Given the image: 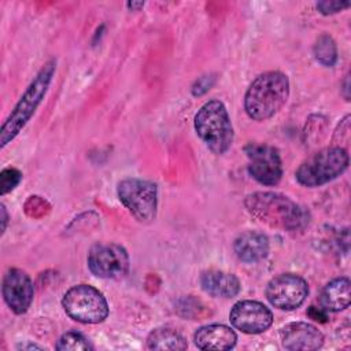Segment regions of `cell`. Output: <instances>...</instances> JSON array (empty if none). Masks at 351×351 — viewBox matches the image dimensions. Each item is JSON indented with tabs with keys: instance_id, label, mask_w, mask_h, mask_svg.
<instances>
[{
	"instance_id": "cell-11",
	"label": "cell",
	"mask_w": 351,
	"mask_h": 351,
	"mask_svg": "<svg viewBox=\"0 0 351 351\" xmlns=\"http://www.w3.org/2000/svg\"><path fill=\"white\" fill-rule=\"evenodd\" d=\"M230 324L243 333L256 335L267 330L273 324V313L256 300H240L229 313Z\"/></svg>"
},
{
	"instance_id": "cell-2",
	"label": "cell",
	"mask_w": 351,
	"mask_h": 351,
	"mask_svg": "<svg viewBox=\"0 0 351 351\" xmlns=\"http://www.w3.org/2000/svg\"><path fill=\"white\" fill-rule=\"evenodd\" d=\"M289 97V80L281 71L258 75L244 96V110L254 121H266L277 114Z\"/></svg>"
},
{
	"instance_id": "cell-28",
	"label": "cell",
	"mask_w": 351,
	"mask_h": 351,
	"mask_svg": "<svg viewBox=\"0 0 351 351\" xmlns=\"http://www.w3.org/2000/svg\"><path fill=\"white\" fill-rule=\"evenodd\" d=\"M126 5H128L130 10H140L141 7H144V3H143V1H137V3H136V1H129Z\"/></svg>"
},
{
	"instance_id": "cell-10",
	"label": "cell",
	"mask_w": 351,
	"mask_h": 351,
	"mask_svg": "<svg viewBox=\"0 0 351 351\" xmlns=\"http://www.w3.org/2000/svg\"><path fill=\"white\" fill-rule=\"evenodd\" d=\"M248 158V173L262 185H276L282 177V163L278 151L267 144L250 143L244 148Z\"/></svg>"
},
{
	"instance_id": "cell-18",
	"label": "cell",
	"mask_w": 351,
	"mask_h": 351,
	"mask_svg": "<svg viewBox=\"0 0 351 351\" xmlns=\"http://www.w3.org/2000/svg\"><path fill=\"white\" fill-rule=\"evenodd\" d=\"M186 347L185 337L177 329L169 326L156 328L147 337L148 350H185Z\"/></svg>"
},
{
	"instance_id": "cell-5",
	"label": "cell",
	"mask_w": 351,
	"mask_h": 351,
	"mask_svg": "<svg viewBox=\"0 0 351 351\" xmlns=\"http://www.w3.org/2000/svg\"><path fill=\"white\" fill-rule=\"evenodd\" d=\"M348 167V152L346 148L333 145L307 158L296 170L295 176L300 185L307 188L321 186L341 176Z\"/></svg>"
},
{
	"instance_id": "cell-9",
	"label": "cell",
	"mask_w": 351,
	"mask_h": 351,
	"mask_svg": "<svg viewBox=\"0 0 351 351\" xmlns=\"http://www.w3.org/2000/svg\"><path fill=\"white\" fill-rule=\"evenodd\" d=\"M308 295L306 280L293 273L273 277L266 287V298L278 310H295L303 304Z\"/></svg>"
},
{
	"instance_id": "cell-13",
	"label": "cell",
	"mask_w": 351,
	"mask_h": 351,
	"mask_svg": "<svg viewBox=\"0 0 351 351\" xmlns=\"http://www.w3.org/2000/svg\"><path fill=\"white\" fill-rule=\"evenodd\" d=\"M281 344L291 351H313L324 344L322 332L308 322H289L281 332Z\"/></svg>"
},
{
	"instance_id": "cell-4",
	"label": "cell",
	"mask_w": 351,
	"mask_h": 351,
	"mask_svg": "<svg viewBox=\"0 0 351 351\" xmlns=\"http://www.w3.org/2000/svg\"><path fill=\"white\" fill-rule=\"evenodd\" d=\"M195 130L215 155L225 154L233 143V126L225 104L219 100L204 103L195 115Z\"/></svg>"
},
{
	"instance_id": "cell-6",
	"label": "cell",
	"mask_w": 351,
	"mask_h": 351,
	"mask_svg": "<svg viewBox=\"0 0 351 351\" xmlns=\"http://www.w3.org/2000/svg\"><path fill=\"white\" fill-rule=\"evenodd\" d=\"M62 306L70 318L82 324H99L108 315V304L104 295L88 284L71 287L63 295Z\"/></svg>"
},
{
	"instance_id": "cell-26",
	"label": "cell",
	"mask_w": 351,
	"mask_h": 351,
	"mask_svg": "<svg viewBox=\"0 0 351 351\" xmlns=\"http://www.w3.org/2000/svg\"><path fill=\"white\" fill-rule=\"evenodd\" d=\"M307 315L318 322H326L328 321V311H325L321 306H310L307 310Z\"/></svg>"
},
{
	"instance_id": "cell-19",
	"label": "cell",
	"mask_w": 351,
	"mask_h": 351,
	"mask_svg": "<svg viewBox=\"0 0 351 351\" xmlns=\"http://www.w3.org/2000/svg\"><path fill=\"white\" fill-rule=\"evenodd\" d=\"M314 58L325 67H333L337 62V45L329 34H321L313 47Z\"/></svg>"
},
{
	"instance_id": "cell-8",
	"label": "cell",
	"mask_w": 351,
	"mask_h": 351,
	"mask_svg": "<svg viewBox=\"0 0 351 351\" xmlns=\"http://www.w3.org/2000/svg\"><path fill=\"white\" fill-rule=\"evenodd\" d=\"M88 267L99 278L117 280L129 271L128 251L117 243H97L88 252Z\"/></svg>"
},
{
	"instance_id": "cell-29",
	"label": "cell",
	"mask_w": 351,
	"mask_h": 351,
	"mask_svg": "<svg viewBox=\"0 0 351 351\" xmlns=\"http://www.w3.org/2000/svg\"><path fill=\"white\" fill-rule=\"evenodd\" d=\"M19 348H29V350H32V348H38V350H41V347L40 346H34V344H29V346H21Z\"/></svg>"
},
{
	"instance_id": "cell-23",
	"label": "cell",
	"mask_w": 351,
	"mask_h": 351,
	"mask_svg": "<svg viewBox=\"0 0 351 351\" xmlns=\"http://www.w3.org/2000/svg\"><path fill=\"white\" fill-rule=\"evenodd\" d=\"M51 210L49 203L41 196H30L25 203V213L33 218L45 217Z\"/></svg>"
},
{
	"instance_id": "cell-12",
	"label": "cell",
	"mask_w": 351,
	"mask_h": 351,
	"mask_svg": "<svg viewBox=\"0 0 351 351\" xmlns=\"http://www.w3.org/2000/svg\"><path fill=\"white\" fill-rule=\"evenodd\" d=\"M3 299L11 311L25 314L33 300L34 287L30 276L16 267L5 271L1 285Z\"/></svg>"
},
{
	"instance_id": "cell-16",
	"label": "cell",
	"mask_w": 351,
	"mask_h": 351,
	"mask_svg": "<svg viewBox=\"0 0 351 351\" xmlns=\"http://www.w3.org/2000/svg\"><path fill=\"white\" fill-rule=\"evenodd\" d=\"M199 281L202 289L214 298H234L241 289L239 278L223 270H206L200 274Z\"/></svg>"
},
{
	"instance_id": "cell-25",
	"label": "cell",
	"mask_w": 351,
	"mask_h": 351,
	"mask_svg": "<svg viewBox=\"0 0 351 351\" xmlns=\"http://www.w3.org/2000/svg\"><path fill=\"white\" fill-rule=\"evenodd\" d=\"M215 82V77L213 74L210 75H203L195 81L192 85V95L193 96H202L204 95Z\"/></svg>"
},
{
	"instance_id": "cell-15",
	"label": "cell",
	"mask_w": 351,
	"mask_h": 351,
	"mask_svg": "<svg viewBox=\"0 0 351 351\" xmlns=\"http://www.w3.org/2000/svg\"><path fill=\"white\" fill-rule=\"evenodd\" d=\"M237 258L245 263H255L269 254V239L262 232L247 230L239 234L233 243Z\"/></svg>"
},
{
	"instance_id": "cell-21",
	"label": "cell",
	"mask_w": 351,
	"mask_h": 351,
	"mask_svg": "<svg viewBox=\"0 0 351 351\" xmlns=\"http://www.w3.org/2000/svg\"><path fill=\"white\" fill-rule=\"evenodd\" d=\"M55 348L59 351H85L92 350L93 347L89 344L88 339L84 335L78 332H66L64 335L60 336Z\"/></svg>"
},
{
	"instance_id": "cell-17",
	"label": "cell",
	"mask_w": 351,
	"mask_h": 351,
	"mask_svg": "<svg viewBox=\"0 0 351 351\" xmlns=\"http://www.w3.org/2000/svg\"><path fill=\"white\" fill-rule=\"evenodd\" d=\"M319 306L325 311L337 313L350 306L351 284L348 277H337L329 281L319 293Z\"/></svg>"
},
{
	"instance_id": "cell-20",
	"label": "cell",
	"mask_w": 351,
	"mask_h": 351,
	"mask_svg": "<svg viewBox=\"0 0 351 351\" xmlns=\"http://www.w3.org/2000/svg\"><path fill=\"white\" fill-rule=\"evenodd\" d=\"M326 130V118L322 115H311L304 126L303 138L307 144H315L322 140Z\"/></svg>"
},
{
	"instance_id": "cell-14",
	"label": "cell",
	"mask_w": 351,
	"mask_h": 351,
	"mask_svg": "<svg viewBox=\"0 0 351 351\" xmlns=\"http://www.w3.org/2000/svg\"><path fill=\"white\" fill-rule=\"evenodd\" d=\"M193 340L200 350L225 351L236 346L237 336L234 330L226 325L211 324L199 328L193 335Z\"/></svg>"
},
{
	"instance_id": "cell-24",
	"label": "cell",
	"mask_w": 351,
	"mask_h": 351,
	"mask_svg": "<svg viewBox=\"0 0 351 351\" xmlns=\"http://www.w3.org/2000/svg\"><path fill=\"white\" fill-rule=\"evenodd\" d=\"M351 5L350 1H340V0H324V1H318L315 4L317 10L322 14V15H332V14H337L340 11H343L344 8H348Z\"/></svg>"
},
{
	"instance_id": "cell-7",
	"label": "cell",
	"mask_w": 351,
	"mask_h": 351,
	"mask_svg": "<svg viewBox=\"0 0 351 351\" xmlns=\"http://www.w3.org/2000/svg\"><path fill=\"white\" fill-rule=\"evenodd\" d=\"M121 203L141 223L152 222L158 208V188L154 182L140 178H125L117 186Z\"/></svg>"
},
{
	"instance_id": "cell-1",
	"label": "cell",
	"mask_w": 351,
	"mask_h": 351,
	"mask_svg": "<svg viewBox=\"0 0 351 351\" xmlns=\"http://www.w3.org/2000/svg\"><path fill=\"white\" fill-rule=\"evenodd\" d=\"M244 206L255 219L282 232L303 230L310 222L308 210L277 192H254Z\"/></svg>"
},
{
	"instance_id": "cell-22",
	"label": "cell",
	"mask_w": 351,
	"mask_h": 351,
	"mask_svg": "<svg viewBox=\"0 0 351 351\" xmlns=\"http://www.w3.org/2000/svg\"><path fill=\"white\" fill-rule=\"evenodd\" d=\"M22 180V173L15 167L3 169L0 173V193L5 195L11 192Z\"/></svg>"
},
{
	"instance_id": "cell-3",
	"label": "cell",
	"mask_w": 351,
	"mask_h": 351,
	"mask_svg": "<svg viewBox=\"0 0 351 351\" xmlns=\"http://www.w3.org/2000/svg\"><path fill=\"white\" fill-rule=\"evenodd\" d=\"M56 70V60H48L40 71L36 74L33 81L29 84L7 119L4 121L0 130V148H4L8 143H11L19 132L26 126L37 107L41 104Z\"/></svg>"
},
{
	"instance_id": "cell-27",
	"label": "cell",
	"mask_w": 351,
	"mask_h": 351,
	"mask_svg": "<svg viewBox=\"0 0 351 351\" xmlns=\"http://www.w3.org/2000/svg\"><path fill=\"white\" fill-rule=\"evenodd\" d=\"M0 210H1V234L5 232V228H7V222H8V214H7V210H5V206L1 203L0 204Z\"/></svg>"
}]
</instances>
